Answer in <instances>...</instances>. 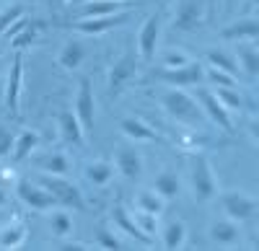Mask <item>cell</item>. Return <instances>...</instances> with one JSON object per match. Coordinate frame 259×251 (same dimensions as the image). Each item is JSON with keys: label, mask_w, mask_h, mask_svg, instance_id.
<instances>
[{"label": "cell", "mask_w": 259, "mask_h": 251, "mask_svg": "<svg viewBox=\"0 0 259 251\" xmlns=\"http://www.w3.org/2000/svg\"><path fill=\"white\" fill-rule=\"evenodd\" d=\"M75 3H85V0H70V6H75Z\"/></svg>", "instance_id": "obj_43"}, {"label": "cell", "mask_w": 259, "mask_h": 251, "mask_svg": "<svg viewBox=\"0 0 259 251\" xmlns=\"http://www.w3.org/2000/svg\"><path fill=\"white\" fill-rule=\"evenodd\" d=\"M45 189L52 194L57 207H68V210H85V197L73 181H68L65 176H52V174H41L36 179Z\"/></svg>", "instance_id": "obj_4"}, {"label": "cell", "mask_w": 259, "mask_h": 251, "mask_svg": "<svg viewBox=\"0 0 259 251\" xmlns=\"http://www.w3.org/2000/svg\"><path fill=\"white\" fill-rule=\"evenodd\" d=\"M161 29H163V16L156 11L150 13L143 26L138 31V57L143 62H153L156 60V52H158V41H161Z\"/></svg>", "instance_id": "obj_10"}, {"label": "cell", "mask_w": 259, "mask_h": 251, "mask_svg": "<svg viewBox=\"0 0 259 251\" xmlns=\"http://www.w3.org/2000/svg\"><path fill=\"white\" fill-rule=\"evenodd\" d=\"M233 3H236V0H223V6H226V11H231V8H233Z\"/></svg>", "instance_id": "obj_42"}, {"label": "cell", "mask_w": 259, "mask_h": 251, "mask_svg": "<svg viewBox=\"0 0 259 251\" xmlns=\"http://www.w3.org/2000/svg\"><path fill=\"white\" fill-rule=\"evenodd\" d=\"M205 80H210L212 86H223V88H236V75H228L223 70L205 68Z\"/></svg>", "instance_id": "obj_36"}, {"label": "cell", "mask_w": 259, "mask_h": 251, "mask_svg": "<svg viewBox=\"0 0 259 251\" xmlns=\"http://www.w3.org/2000/svg\"><path fill=\"white\" fill-rule=\"evenodd\" d=\"M119 130L130 142H166L148 122H143L140 117H124L119 122Z\"/></svg>", "instance_id": "obj_19"}, {"label": "cell", "mask_w": 259, "mask_h": 251, "mask_svg": "<svg viewBox=\"0 0 259 251\" xmlns=\"http://www.w3.org/2000/svg\"><path fill=\"white\" fill-rule=\"evenodd\" d=\"M13 192H16V199H18L21 205H26L29 210L50 213L52 207H57L55 199H52V194H50L39 181H31V179H16Z\"/></svg>", "instance_id": "obj_8"}, {"label": "cell", "mask_w": 259, "mask_h": 251, "mask_svg": "<svg viewBox=\"0 0 259 251\" xmlns=\"http://www.w3.org/2000/svg\"><path fill=\"white\" fill-rule=\"evenodd\" d=\"M205 24V3L202 0H179L177 11H174V21H171V29L189 34L197 31Z\"/></svg>", "instance_id": "obj_12"}, {"label": "cell", "mask_w": 259, "mask_h": 251, "mask_svg": "<svg viewBox=\"0 0 259 251\" xmlns=\"http://www.w3.org/2000/svg\"><path fill=\"white\" fill-rule=\"evenodd\" d=\"M135 13L133 11H119L114 16H94V18H75V21H62V29H70L75 34H83V36H101L106 31H112L117 26H124L130 18H133Z\"/></svg>", "instance_id": "obj_5"}, {"label": "cell", "mask_w": 259, "mask_h": 251, "mask_svg": "<svg viewBox=\"0 0 259 251\" xmlns=\"http://www.w3.org/2000/svg\"><path fill=\"white\" fill-rule=\"evenodd\" d=\"M189 186L192 197L200 205H210L218 197V176H215L210 158L202 150H192L189 156Z\"/></svg>", "instance_id": "obj_2"}, {"label": "cell", "mask_w": 259, "mask_h": 251, "mask_svg": "<svg viewBox=\"0 0 259 251\" xmlns=\"http://www.w3.org/2000/svg\"><path fill=\"white\" fill-rule=\"evenodd\" d=\"M73 228H75V220L68 207H52L50 210V233L55 238H68V236H73Z\"/></svg>", "instance_id": "obj_27"}, {"label": "cell", "mask_w": 259, "mask_h": 251, "mask_svg": "<svg viewBox=\"0 0 259 251\" xmlns=\"http://www.w3.org/2000/svg\"><path fill=\"white\" fill-rule=\"evenodd\" d=\"M161 62H163V68H182V65L189 62V57L184 52H179V49H166L161 55Z\"/></svg>", "instance_id": "obj_38"}, {"label": "cell", "mask_w": 259, "mask_h": 251, "mask_svg": "<svg viewBox=\"0 0 259 251\" xmlns=\"http://www.w3.org/2000/svg\"><path fill=\"white\" fill-rule=\"evenodd\" d=\"M8 202V192H6V186H0V207H3Z\"/></svg>", "instance_id": "obj_41"}, {"label": "cell", "mask_w": 259, "mask_h": 251, "mask_svg": "<svg viewBox=\"0 0 259 251\" xmlns=\"http://www.w3.org/2000/svg\"><path fill=\"white\" fill-rule=\"evenodd\" d=\"M205 60H207V65L215 68V70H223L228 75H239V62H236V57L223 52V49H207Z\"/></svg>", "instance_id": "obj_31"}, {"label": "cell", "mask_w": 259, "mask_h": 251, "mask_svg": "<svg viewBox=\"0 0 259 251\" xmlns=\"http://www.w3.org/2000/svg\"><path fill=\"white\" fill-rule=\"evenodd\" d=\"M57 127H60V140L65 145H73V148H83L85 145V132L80 127L75 112H70V109L57 112Z\"/></svg>", "instance_id": "obj_17"}, {"label": "cell", "mask_w": 259, "mask_h": 251, "mask_svg": "<svg viewBox=\"0 0 259 251\" xmlns=\"http://www.w3.org/2000/svg\"><path fill=\"white\" fill-rule=\"evenodd\" d=\"M133 218H135V223H138V228H140L143 233H148V236H153V238H156V231H158V215H150V213L138 210Z\"/></svg>", "instance_id": "obj_37"}, {"label": "cell", "mask_w": 259, "mask_h": 251, "mask_svg": "<svg viewBox=\"0 0 259 251\" xmlns=\"http://www.w3.org/2000/svg\"><path fill=\"white\" fill-rule=\"evenodd\" d=\"M114 169L130 184L140 181V176H143V158H140V153L133 148V145H122V148L117 150V156H114Z\"/></svg>", "instance_id": "obj_16"}, {"label": "cell", "mask_w": 259, "mask_h": 251, "mask_svg": "<svg viewBox=\"0 0 259 251\" xmlns=\"http://www.w3.org/2000/svg\"><path fill=\"white\" fill-rule=\"evenodd\" d=\"M135 75H138V55H135V49H127L109 68V75H106V93L119 96L130 83L135 80Z\"/></svg>", "instance_id": "obj_7"}, {"label": "cell", "mask_w": 259, "mask_h": 251, "mask_svg": "<svg viewBox=\"0 0 259 251\" xmlns=\"http://www.w3.org/2000/svg\"><path fill=\"white\" fill-rule=\"evenodd\" d=\"M112 223L119 228L122 233H127L130 238H135V241H140V243H153V236H148V233L140 231L138 223H135V218L124 210L122 202H114V207H112Z\"/></svg>", "instance_id": "obj_21"}, {"label": "cell", "mask_w": 259, "mask_h": 251, "mask_svg": "<svg viewBox=\"0 0 259 251\" xmlns=\"http://www.w3.org/2000/svg\"><path fill=\"white\" fill-rule=\"evenodd\" d=\"M24 11H26V8L21 6V3H11V6H6V8H0V36L8 31V26L13 24L16 18L24 16Z\"/></svg>", "instance_id": "obj_34"}, {"label": "cell", "mask_w": 259, "mask_h": 251, "mask_svg": "<svg viewBox=\"0 0 259 251\" xmlns=\"http://www.w3.org/2000/svg\"><path fill=\"white\" fill-rule=\"evenodd\" d=\"M221 39L226 41H256L259 39V21L256 16H244L239 21H233V24L223 26L221 29Z\"/></svg>", "instance_id": "obj_18"}, {"label": "cell", "mask_w": 259, "mask_h": 251, "mask_svg": "<svg viewBox=\"0 0 259 251\" xmlns=\"http://www.w3.org/2000/svg\"><path fill=\"white\" fill-rule=\"evenodd\" d=\"M207 238L226 248L241 243V223H236L231 218H215L207 228Z\"/></svg>", "instance_id": "obj_15"}, {"label": "cell", "mask_w": 259, "mask_h": 251, "mask_svg": "<svg viewBox=\"0 0 259 251\" xmlns=\"http://www.w3.org/2000/svg\"><path fill=\"white\" fill-rule=\"evenodd\" d=\"M163 202H171L182 194V181L174 171H161L156 179H153V186H150Z\"/></svg>", "instance_id": "obj_26"}, {"label": "cell", "mask_w": 259, "mask_h": 251, "mask_svg": "<svg viewBox=\"0 0 259 251\" xmlns=\"http://www.w3.org/2000/svg\"><path fill=\"white\" fill-rule=\"evenodd\" d=\"M83 176L89 179V184L94 186H106L112 179H114V166L104 158H96V161H89L83 169Z\"/></svg>", "instance_id": "obj_28"}, {"label": "cell", "mask_w": 259, "mask_h": 251, "mask_svg": "<svg viewBox=\"0 0 259 251\" xmlns=\"http://www.w3.org/2000/svg\"><path fill=\"white\" fill-rule=\"evenodd\" d=\"M145 6V0H85V3H75L73 18H94V16H114L119 11H135Z\"/></svg>", "instance_id": "obj_9"}, {"label": "cell", "mask_w": 259, "mask_h": 251, "mask_svg": "<svg viewBox=\"0 0 259 251\" xmlns=\"http://www.w3.org/2000/svg\"><path fill=\"white\" fill-rule=\"evenodd\" d=\"M153 83H163L168 88H194L205 83V65L197 60H189L182 68H161L150 75Z\"/></svg>", "instance_id": "obj_3"}, {"label": "cell", "mask_w": 259, "mask_h": 251, "mask_svg": "<svg viewBox=\"0 0 259 251\" xmlns=\"http://www.w3.org/2000/svg\"><path fill=\"white\" fill-rule=\"evenodd\" d=\"M215 98H218L223 107H226V112H244L246 109V98L239 93V88H223V86H215Z\"/></svg>", "instance_id": "obj_32"}, {"label": "cell", "mask_w": 259, "mask_h": 251, "mask_svg": "<svg viewBox=\"0 0 259 251\" xmlns=\"http://www.w3.org/2000/svg\"><path fill=\"white\" fill-rule=\"evenodd\" d=\"M233 57L239 62V73H244L254 83L256 75H259V47H256V41H239Z\"/></svg>", "instance_id": "obj_20"}, {"label": "cell", "mask_w": 259, "mask_h": 251, "mask_svg": "<svg viewBox=\"0 0 259 251\" xmlns=\"http://www.w3.org/2000/svg\"><path fill=\"white\" fill-rule=\"evenodd\" d=\"M135 205H138V210L150 213V215H161V213H163V199H161L153 189H143V192H138Z\"/></svg>", "instance_id": "obj_33"}, {"label": "cell", "mask_w": 259, "mask_h": 251, "mask_svg": "<svg viewBox=\"0 0 259 251\" xmlns=\"http://www.w3.org/2000/svg\"><path fill=\"white\" fill-rule=\"evenodd\" d=\"M215 199H221V207H223V213L226 218L236 220V223H254L256 220V213H259V202L256 197L246 194V192H223L218 194Z\"/></svg>", "instance_id": "obj_6"}, {"label": "cell", "mask_w": 259, "mask_h": 251, "mask_svg": "<svg viewBox=\"0 0 259 251\" xmlns=\"http://www.w3.org/2000/svg\"><path fill=\"white\" fill-rule=\"evenodd\" d=\"M75 117L80 122L83 132L89 135L94 132V119H96V98H94V86H91V78L83 75L78 80V91H75Z\"/></svg>", "instance_id": "obj_11"}, {"label": "cell", "mask_w": 259, "mask_h": 251, "mask_svg": "<svg viewBox=\"0 0 259 251\" xmlns=\"http://www.w3.org/2000/svg\"><path fill=\"white\" fill-rule=\"evenodd\" d=\"M0 75H3V60H0Z\"/></svg>", "instance_id": "obj_44"}, {"label": "cell", "mask_w": 259, "mask_h": 251, "mask_svg": "<svg viewBox=\"0 0 259 251\" xmlns=\"http://www.w3.org/2000/svg\"><path fill=\"white\" fill-rule=\"evenodd\" d=\"M29 236V228L21 218L8 220L3 228H0V248H21Z\"/></svg>", "instance_id": "obj_24"}, {"label": "cell", "mask_w": 259, "mask_h": 251, "mask_svg": "<svg viewBox=\"0 0 259 251\" xmlns=\"http://www.w3.org/2000/svg\"><path fill=\"white\" fill-rule=\"evenodd\" d=\"M36 169L41 174H52V176H68L70 171V158L65 156V153H47V156H41L36 158Z\"/></svg>", "instance_id": "obj_29"}, {"label": "cell", "mask_w": 259, "mask_h": 251, "mask_svg": "<svg viewBox=\"0 0 259 251\" xmlns=\"http://www.w3.org/2000/svg\"><path fill=\"white\" fill-rule=\"evenodd\" d=\"M184 241H187V225L182 220H171V223L163 225V233H161L163 248H168V251L184 248Z\"/></svg>", "instance_id": "obj_30"}, {"label": "cell", "mask_w": 259, "mask_h": 251, "mask_svg": "<svg viewBox=\"0 0 259 251\" xmlns=\"http://www.w3.org/2000/svg\"><path fill=\"white\" fill-rule=\"evenodd\" d=\"M41 29H45V21H39V18L29 21V18H26V24L11 36V49H13V52H24V49H29L31 44H36Z\"/></svg>", "instance_id": "obj_23"}, {"label": "cell", "mask_w": 259, "mask_h": 251, "mask_svg": "<svg viewBox=\"0 0 259 251\" xmlns=\"http://www.w3.org/2000/svg\"><path fill=\"white\" fill-rule=\"evenodd\" d=\"M57 248H62V251H70V248H73V251H83L85 246H83V243H62V246H57Z\"/></svg>", "instance_id": "obj_40"}, {"label": "cell", "mask_w": 259, "mask_h": 251, "mask_svg": "<svg viewBox=\"0 0 259 251\" xmlns=\"http://www.w3.org/2000/svg\"><path fill=\"white\" fill-rule=\"evenodd\" d=\"M85 55H89V49H85V44H83L80 39H68L60 47V52H57V65L62 70H70L73 73V70H78L83 65Z\"/></svg>", "instance_id": "obj_22"}, {"label": "cell", "mask_w": 259, "mask_h": 251, "mask_svg": "<svg viewBox=\"0 0 259 251\" xmlns=\"http://www.w3.org/2000/svg\"><path fill=\"white\" fill-rule=\"evenodd\" d=\"M197 88V93H194V98H197V104L202 107V114H207L210 122H215L223 132L233 135V122H231V114L226 112V107L215 98V93L210 88H200V86H194Z\"/></svg>", "instance_id": "obj_13"}, {"label": "cell", "mask_w": 259, "mask_h": 251, "mask_svg": "<svg viewBox=\"0 0 259 251\" xmlns=\"http://www.w3.org/2000/svg\"><path fill=\"white\" fill-rule=\"evenodd\" d=\"M96 246H99V248H106V251H119V248H124L122 241L114 236V231H109L106 225H101L99 231H96Z\"/></svg>", "instance_id": "obj_35"}, {"label": "cell", "mask_w": 259, "mask_h": 251, "mask_svg": "<svg viewBox=\"0 0 259 251\" xmlns=\"http://www.w3.org/2000/svg\"><path fill=\"white\" fill-rule=\"evenodd\" d=\"M21 86H24V55L16 52L13 57V65L8 70V78H6V93H3V101H6V109L11 117L18 119V98H21Z\"/></svg>", "instance_id": "obj_14"}, {"label": "cell", "mask_w": 259, "mask_h": 251, "mask_svg": "<svg viewBox=\"0 0 259 251\" xmlns=\"http://www.w3.org/2000/svg\"><path fill=\"white\" fill-rule=\"evenodd\" d=\"M39 142H41V137H39V132H34V130H24L21 135H16V137H13L11 161H13V163L26 161V158H29V156L39 148Z\"/></svg>", "instance_id": "obj_25"}, {"label": "cell", "mask_w": 259, "mask_h": 251, "mask_svg": "<svg viewBox=\"0 0 259 251\" xmlns=\"http://www.w3.org/2000/svg\"><path fill=\"white\" fill-rule=\"evenodd\" d=\"M13 137H16V135L0 124V158H8V156H11V150H13Z\"/></svg>", "instance_id": "obj_39"}, {"label": "cell", "mask_w": 259, "mask_h": 251, "mask_svg": "<svg viewBox=\"0 0 259 251\" xmlns=\"http://www.w3.org/2000/svg\"><path fill=\"white\" fill-rule=\"evenodd\" d=\"M158 101H161L163 112L174 122L184 124V127H197V124H202V119H205L202 107L197 104V98L189 96L184 88H168L166 86L158 93Z\"/></svg>", "instance_id": "obj_1"}]
</instances>
